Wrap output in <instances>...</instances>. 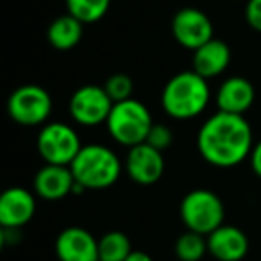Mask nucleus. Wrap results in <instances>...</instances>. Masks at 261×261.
<instances>
[{
    "mask_svg": "<svg viewBox=\"0 0 261 261\" xmlns=\"http://www.w3.org/2000/svg\"><path fill=\"white\" fill-rule=\"evenodd\" d=\"M254 147L250 123L242 115L217 111L204 120L197 135V149L202 160L217 168L238 167L249 160Z\"/></svg>",
    "mask_w": 261,
    "mask_h": 261,
    "instance_id": "nucleus-1",
    "label": "nucleus"
},
{
    "mask_svg": "<svg viewBox=\"0 0 261 261\" xmlns=\"http://www.w3.org/2000/svg\"><path fill=\"white\" fill-rule=\"evenodd\" d=\"M210 100V83L193 70L175 73L161 91L163 111L174 120L197 118L206 111Z\"/></svg>",
    "mask_w": 261,
    "mask_h": 261,
    "instance_id": "nucleus-2",
    "label": "nucleus"
},
{
    "mask_svg": "<svg viewBox=\"0 0 261 261\" xmlns=\"http://www.w3.org/2000/svg\"><path fill=\"white\" fill-rule=\"evenodd\" d=\"M70 168L75 182L84 190H106L120 179L123 163L113 149L100 143H90L83 145Z\"/></svg>",
    "mask_w": 261,
    "mask_h": 261,
    "instance_id": "nucleus-3",
    "label": "nucleus"
},
{
    "mask_svg": "<svg viewBox=\"0 0 261 261\" xmlns=\"http://www.w3.org/2000/svg\"><path fill=\"white\" fill-rule=\"evenodd\" d=\"M152 125L154 122L149 108L136 98L113 104L111 113L106 120V129L111 140L127 149L145 143Z\"/></svg>",
    "mask_w": 261,
    "mask_h": 261,
    "instance_id": "nucleus-4",
    "label": "nucleus"
},
{
    "mask_svg": "<svg viewBox=\"0 0 261 261\" xmlns=\"http://www.w3.org/2000/svg\"><path fill=\"white\" fill-rule=\"evenodd\" d=\"M179 217L188 231L207 236L215 229L224 225L225 207L222 199L215 192L197 188L182 197L181 206H179Z\"/></svg>",
    "mask_w": 261,
    "mask_h": 261,
    "instance_id": "nucleus-5",
    "label": "nucleus"
},
{
    "mask_svg": "<svg viewBox=\"0 0 261 261\" xmlns=\"http://www.w3.org/2000/svg\"><path fill=\"white\" fill-rule=\"evenodd\" d=\"M36 149L45 163L70 167L83 149V143L72 125L65 122H48L38 133Z\"/></svg>",
    "mask_w": 261,
    "mask_h": 261,
    "instance_id": "nucleus-6",
    "label": "nucleus"
},
{
    "mask_svg": "<svg viewBox=\"0 0 261 261\" xmlns=\"http://www.w3.org/2000/svg\"><path fill=\"white\" fill-rule=\"evenodd\" d=\"M52 113V98L38 84H23L8 98V115L23 127L45 125Z\"/></svg>",
    "mask_w": 261,
    "mask_h": 261,
    "instance_id": "nucleus-7",
    "label": "nucleus"
},
{
    "mask_svg": "<svg viewBox=\"0 0 261 261\" xmlns=\"http://www.w3.org/2000/svg\"><path fill=\"white\" fill-rule=\"evenodd\" d=\"M115 102L106 93L104 86L86 84L77 88L68 102L70 116L83 127H97L106 123Z\"/></svg>",
    "mask_w": 261,
    "mask_h": 261,
    "instance_id": "nucleus-8",
    "label": "nucleus"
},
{
    "mask_svg": "<svg viewBox=\"0 0 261 261\" xmlns=\"http://www.w3.org/2000/svg\"><path fill=\"white\" fill-rule=\"evenodd\" d=\"M172 36L186 50H197L213 40V23L210 16L197 8H182L172 18Z\"/></svg>",
    "mask_w": 261,
    "mask_h": 261,
    "instance_id": "nucleus-9",
    "label": "nucleus"
},
{
    "mask_svg": "<svg viewBox=\"0 0 261 261\" xmlns=\"http://www.w3.org/2000/svg\"><path fill=\"white\" fill-rule=\"evenodd\" d=\"M123 170L136 185L150 186L158 182L165 174V158L163 152L154 149L149 143L130 147L127 150Z\"/></svg>",
    "mask_w": 261,
    "mask_h": 261,
    "instance_id": "nucleus-10",
    "label": "nucleus"
},
{
    "mask_svg": "<svg viewBox=\"0 0 261 261\" xmlns=\"http://www.w3.org/2000/svg\"><path fill=\"white\" fill-rule=\"evenodd\" d=\"M36 197L22 186L8 188L0 195V225L2 229H22L34 218Z\"/></svg>",
    "mask_w": 261,
    "mask_h": 261,
    "instance_id": "nucleus-11",
    "label": "nucleus"
},
{
    "mask_svg": "<svg viewBox=\"0 0 261 261\" xmlns=\"http://www.w3.org/2000/svg\"><path fill=\"white\" fill-rule=\"evenodd\" d=\"M59 261H100L98 259V240L84 227L63 229L54 243Z\"/></svg>",
    "mask_w": 261,
    "mask_h": 261,
    "instance_id": "nucleus-12",
    "label": "nucleus"
},
{
    "mask_svg": "<svg viewBox=\"0 0 261 261\" xmlns=\"http://www.w3.org/2000/svg\"><path fill=\"white\" fill-rule=\"evenodd\" d=\"M73 185H75V179H73L72 168L48 163H45L36 172L33 181L34 193L43 200H61L72 195Z\"/></svg>",
    "mask_w": 261,
    "mask_h": 261,
    "instance_id": "nucleus-13",
    "label": "nucleus"
},
{
    "mask_svg": "<svg viewBox=\"0 0 261 261\" xmlns=\"http://www.w3.org/2000/svg\"><path fill=\"white\" fill-rule=\"evenodd\" d=\"M256 100V90L254 84L245 77H229L218 86L215 102L218 111L231 113V115H245L252 108Z\"/></svg>",
    "mask_w": 261,
    "mask_h": 261,
    "instance_id": "nucleus-14",
    "label": "nucleus"
},
{
    "mask_svg": "<svg viewBox=\"0 0 261 261\" xmlns=\"http://www.w3.org/2000/svg\"><path fill=\"white\" fill-rule=\"evenodd\" d=\"M207 238V252L218 261H242L249 252V238L236 225H220Z\"/></svg>",
    "mask_w": 261,
    "mask_h": 261,
    "instance_id": "nucleus-15",
    "label": "nucleus"
},
{
    "mask_svg": "<svg viewBox=\"0 0 261 261\" xmlns=\"http://www.w3.org/2000/svg\"><path fill=\"white\" fill-rule=\"evenodd\" d=\"M231 63V48L224 40L213 38L202 47L193 50V61L192 70L202 75L204 79H215L222 75L229 68Z\"/></svg>",
    "mask_w": 261,
    "mask_h": 261,
    "instance_id": "nucleus-16",
    "label": "nucleus"
},
{
    "mask_svg": "<svg viewBox=\"0 0 261 261\" xmlns=\"http://www.w3.org/2000/svg\"><path fill=\"white\" fill-rule=\"evenodd\" d=\"M84 33V23L79 22L75 16L72 15H61L48 25L47 29V40L52 48L56 50H72L83 40Z\"/></svg>",
    "mask_w": 261,
    "mask_h": 261,
    "instance_id": "nucleus-17",
    "label": "nucleus"
},
{
    "mask_svg": "<svg viewBox=\"0 0 261 261\" xmlns=\"http://www.w3.org/2000/svg\"><path fill=\"white\" fill-rule=\"evenodd\" d=\"M133 252L130 238L122 231H109L98 240V259L125 261Z\"/></svg>",
    "mask_w": 261,
    "mask_h": 261,
    "instance_id": "nucleus-18",
    "label": "nucleus"
},
{
    "mask_svg": "<svg viewBox=\"0 0 261 261\" xmlns=\"http://www.w3.org/2000/svg\"><path fill=\"white\" fill-rule=\"evenodd\" d=\"M66 13L75 16L84 25L95 23L106 16L109 11L111 0H65Z\"/></svg>",
    "mask_w": 261,
    "mask_h": 261,
    "instance_id": "nucleus-19",
    "label": "nucleus"
},
{
    "mask_svg": "<svg viewBox=\"0 0 261 261\" xmlns=\"http://www.w3.org/2000/svg\"><path fill=\"white\" fill-rule=\"evenodd\" d=\"M179 261H200L207 252V238L193 231L182 232L174 245Z\"/></svg>",
    "mask_w": 261,
    "mask_h": 261,
    "instance_id": "nucleus-20",
    "label": "nucleus"
},
{
    "mask_svg": "<svg viewBox=\"0 0 261 261\" xmlns=\"http://www.w3.org/2000/svg\"><path fill=\"white\" fill-rule=\"evenodd\" d=\"M104 90L109 95V98L116 104V102H123L127 98H133L135 84H133V79L127 73H113L104 83Z\"/></svg>",
    "mask_w": 261,
    "mask_h": 261,
    "instance_id": "nucleus-21",
    "label": "nucleus"
},
{
    "mask_svg": "<svg viewBox=\"0 0 261 261\" xmlns=\"http://www.w3.org/2000/svg\"><path fill=\"white\" fill-rule=\"evenodd\" d=\"M174 142V135H172V129L167 123H154L149 130V136H147V143L152 145L158 150H167L168 147Z\"/></svg>",
    "mask_w": 261,
    "mask_h": 261,
    "instance_id": "nucleus-22",
    "label": "nucleus"
},
{
    "mask_svg": "<svg viewBox=\"0 0 261 261\" xmlns=\"http://www.w3.org/2000/svg\"><path fill=\"white\" fill-rule=\"evenodd\" d=\"M245 20L254 31L261 33V0H249L247 2Z\"/></svg>",
    "mask_w": 261,
    "mask_h": 261,
    "instance_id": "nucleus-23",
    "label": "nucleus"
},
{
    "mask_svg": "<svg viewBox=\"0 0 261 261\" xmlns=\"http://www.w3.org/2000/svg\"><path fill=\"white\" fill-rule=\"evenodd\" d=\"M249 163L254 174L261 179V140L257 143H254L252 150H250V156H249Z\"/></svg>",
    "mask_w": 261,
    "mask_h": 261,
    "instance_id": "nucleus-24",
    "label": "nucleus"
},
{
    "mask_svg": "<svg viewBox=\"0 0 261 261\" xmlns=\"http://www.w3.org/2000/svg\"><path fill=\"white\" fill-rule=\"evenodd\" d=\"M125 261H154V259L147 252H142V250H133Z\"/></svg>",
    "mask_w": 261,
    "mask_h": 261,
    "instance_id": "nucleus-25",
    "label": "nucleus"
}]
</instances>
